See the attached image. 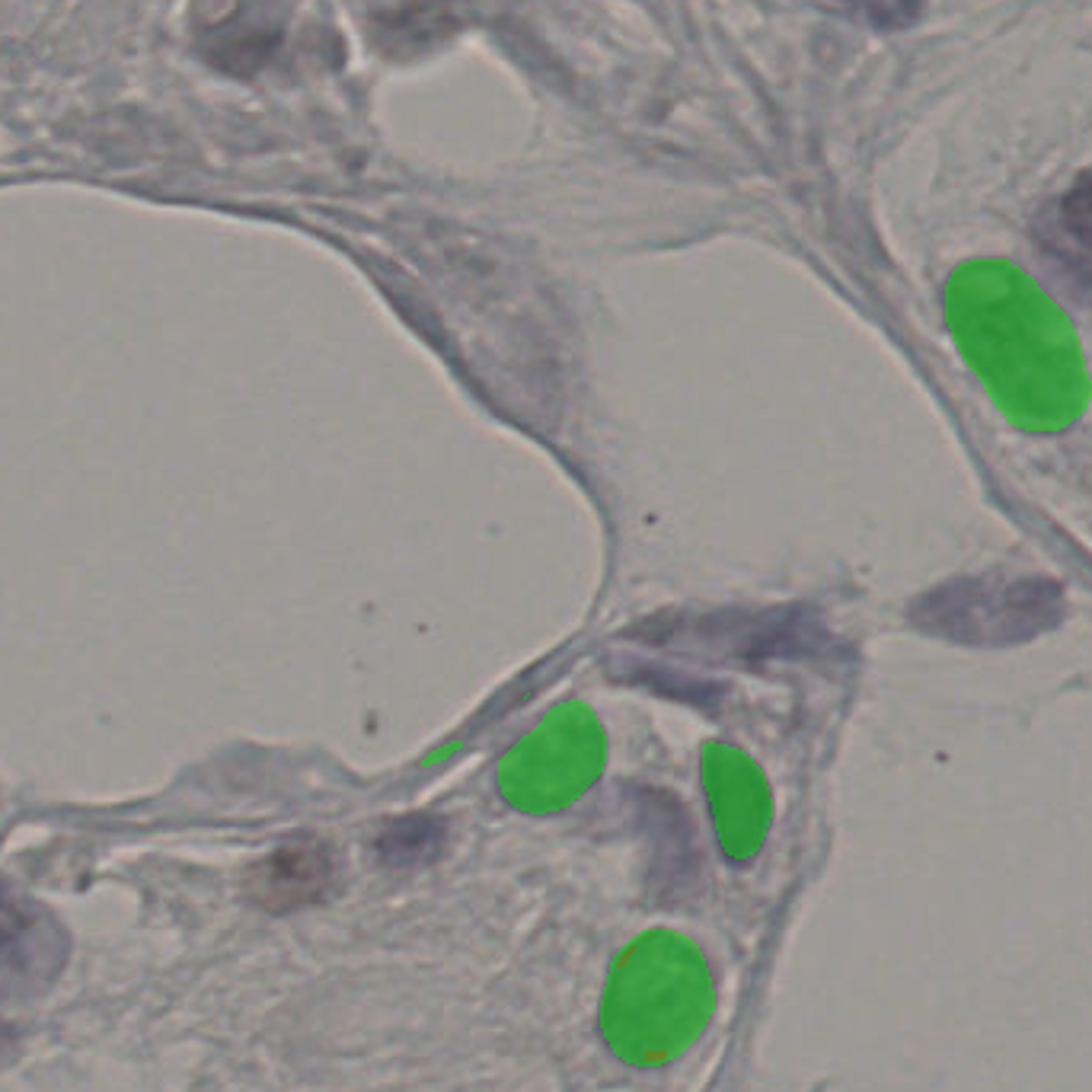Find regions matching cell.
Here are the masks:
<instances>
[{"label": "cell", "instance_id": "obj_1", "mask_svg": "<svg viewBox=\"0 0 1092 1092\" xmlns=\"http://www.w3.org/2000/svg\"><path fill=\"white\" fill-rule=\"evenodd\" d=\"M712 1003V975L703 952L677 933L652 930L611 968L601 1035L626 1063H665L706 1029Z\"/></svg>", "mask_w": 1092, "mask_h": 1092}, {"label": "cell", "instance_id": "obj_2", "mask_svg": "<svg viewBox=\"0 0 1092 1092\" xmlns=\"http://www.w3.org/2000/svg\"><path fill=\"white\" fill-rule=\"evenodd\" d=\"M607 739L601 718L579 699L546 712L498 761V793L508 805L550 815L579 802L601 777Z\"/></svg>", "mask_w": 1092, "mask_h": 1092}, {"label": "cell", "instance_id": "obj_3", "mask_svg": "<svg viewBox=\"0 0 1092 1092\" xmlns=\"http://www.w3.org/2000/svg\"><path fill=\"white\" fill-rule=\"evenodd\" d=\"M703 789L718 850L732 862H751L774 818L764 770L742 748L712 742L703 751Z\"/></svg>", "mask_w": 1092, "mask_h": 1092}, {"label": "cell", "instance_id": "obj_4", "mask_svg": "<svg viewBox=\"0 0 1092 1092\" xmlns=\"http://www.w3.org/2000/svg\"><path fill=\"white\" fill-rule=\"evenodd\" d=\"M339 878V859L323 840L304 837L272 850L250 872V894L269 910L307 907L329 894Z\"/></svg>", "mask_w": 1092, "mask_h": 1092}, {"label": "cell", "instance_id": "obj_5", "mask_svg": "<svg viewBox=\"0 0 1092 1092\" xmlns=\"http://www.w3.org/2000/svg\"><path fill=\"white\" fill-rule=\"evenodd\" d=\"M58 943L39 910L0 891V990L26 987L55 965Z\"/></svg>", "mask_w": 1092, "mask_h": 1092}, {"label": "cell", "instance_id": "obj_6", "mask_svg": "<svg viewBox=\"0 0 1092 1092\" xmlns=\"http://www.w3.org/2000/svg\"><path fill=\"white\" fill-rule=\"evenodd\" d=\"M444 843V821L432 815H406L387 824L378 837V856L387 866H419Z\"/></svg>", "mask_w": 1092, "mask_h": 1092}, {"label": "cell", "instance_id": "obj_7", "mask_svg": "<svg viewBox=\"0 0 1092 1092\" xmlns=\"http://www.w3.org/2000/svg\"><path fill=\"white\" fill-rule=\"evenodd\" d=\"M824 4H831L834 11L856 17L862 23L891 30V26L914 23L921 17L924 0H824Z\"/></svg>", "mask_w": 1092, "mask_h": 1092}, {"label": "cell", "instance_id": "obj_8", "mask_svg": "<svg viewBox=\"0 0 1092 1092\" xmlns=\"http://www.w3.org/2000/svg\"><path fill=\"white\" fill-rule=\"evenodd\" d=\"M1060 218L1067 234L1092 253V166L1073 182L1070 193L1063 196Z\"/></svg>", "mask_w": 1092, "mask_h": 1092}]
</instances>
